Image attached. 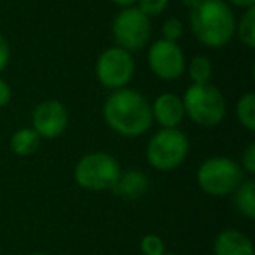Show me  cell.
Masks as SVG:
<instances>
[{
  "label": "cell",
  "instance_id": "d6986e66",
  "mask_svg": "<svg viewBox=\"0 0 255 255\" xmlns=\"http://www.w3.org/2000/svg\"><path fill=\"white\" fill-rule=\"evenodd\" d=\"M140 248L145 255H164V243L157 234H147L142 238Z\"/></svg>",
  "mask_w": 255,
  "mask_h": 255
},
{
  "label": "cell",
  "instance_id": "4316f807",
  "mask_svg": "<svg viewBox=\"0 0 255 255\" xmlns=\"http://www.w3.org/2000/svg\"><path fill=\"white\" fill-rule=\"evenodd\" d=\"M182 4H184L185 7H189L192 11V9H194L196 5L199 4V0H182Z\"/></svg>",
  "mask_w": 255,
  "mask_h": 255
},
{
  "label": "cell",
  "instance_id": "52a82bcc",
  "mask_svg": "<svg viewBox=\"0 0 255 255\" xmlns=\"http://www.w3.org/2000/svg\"><path fill=\"white\" fill-rule=\"evenodd\" d=\"M112 35L119 47L126 51H138L150 39V19L138 7H126L116 16L112 23Z\"/></svg>",
  "mask_w": 255,
  "mask_h": 255
},
{
  "label": "cell",
  "instance_id": "ffe728a7",
  "mask_svg": "<svg viewBox=\"0 0 255 255\" xmlns=\"http://www.w3.org/2000/svg\"><path fill=\"white\" fill-rule=\"evenodd\" d=\"M182 32H184V25H182V21L177 18L168 19V21L163 25V39L164 40L177 42V40L182 37Z\"/></svg>",
  "mask_w": 255,
  "mask_h": 255
},
{
  "label": "cell",
  "instance_id": "603a6c76",
  "mask_svg": "<svg viewBox=\"0 0 255 255\" xmlns=\"http://www.w3.org/2000/svg\"><path fill=\"white\" fill-rule=\"evenodd\" d=\"M9 58H11V51H9L7 39H5V37L0 33V72L7 67Z\"/></svg>",
  "mask_w": 255,
  "mask_h": 255
},
{
  "label": "cell",
  "instance_id": "9c48e42d",
  "mask_svg": "<svg viewBox=\"0 0 255 255\" xmlns=\"http://www.w3.org/2000/svg\"><path fill=\"white\" fill-rule=\"evenodd\" d=\"M149 67L157 77L173 81L184 74L185 58L182 49L170 40H156L149 49Z\"/></svg>",
  "mask_w": 255,
  "mask_h": 255
},
{
  "label": "cell",
  "instance_id": "44dd1931",
  "mask_svg": "<svg viewBox=\"0 0 255 255\" xmlns=\"http://www.w3.org/2000/svg\"><path fill=\"white\" fill-rule=\"evenodd\" d=\"M138 2V9L147 16H156L161 14L164 9L168 7L170 0H136Z\"/></svg>",
  "mask_w": 255,
  "mask_h": 255
},
{
  "label": "cell",
  "instance_id": "7402d4cb",
  "mask_svg": "<svg viewBox=\"0 0 255 255\" xmlns=\"http://www.w3.org/2000/svg\"><path fill=\"white\" fill-rule=\"evenodd\" d=\"M243 168L248 171L250 175L255 173V143H250V145L247 147V150H245L243 154Z\"/></svg>",
  "mask_w": 255,
  "mask_h": 255
},
{
  "label": "cell",
  "instance_id": "8992f818",
  "mask_svg": "<svg viewBox=\"0 0 255 255\" xmlns=\"http://www.w3.org/2000/svg\"><path fill=\"white\" fill-rule=\"evenodd\" d=\"M243 182V171L236 161L229 157H210L199 166L198 184L206 194L226 196Z\"/></svg>",
  "mask_w": 255,
  "mask_h": 255
},
{
  "label": "cell",
  "instance_id": "cb8c5ba5",
  "mask_svg": "<svg viewBox=\"0 0 255 255\" xmlns=\"http://www.w3.org/2000/svg\"><path fill=\"white\" fill-rule=\"evenodd\" d=\"M9 102H11V88L4 79H0V107H5Z\"/></svg>",
  "mask_w": 255,
  "mask_h": 255
},
{
  "label": "cell",
  "instance_id": "d4e9b609",
  "mask_svg": "<svg viewBox=\"0 0 255 255\" xmlns=\"http://www.w3.org/2000/svg\"><path fill=\"white\" fill-rule=\"evenodd\" d=\"M227 2H231L233 5H238V7H254L255 5V0H227Z\"/></svg>",
  "mask_w": 255,
  "mask_h": 255
},
{
  "label": "cell",
  "instance_id": "4fadbf2b",
  "mask_svg": "<svg viewBox=\"0 0 255 255\" xmlns=\"http://www.w3.org/2000/svg\"><path fill=\"white\" fill-rule=\"evenodd\" d=\"M147 189H149V180L147 177L138 170H131L128 173H121L117 184L114 185L112 191L117 196L126 199H138L142 194H145Z\"/></svg>",
  "mask_w": 255,
  "mask_h": 255
},
{
  "label": "cell",
  "instance_id": "277c9868",
  "mask_svg": "<svg viewBox=\"0 0 255 255\" xmlns=\"http://www.w3.org/2000/svg\"><path fill=\"white\" fill-rule=\"evenodd\" d=\"M75 182L88 191H112L121 177V166L114 156L107 152H93L84 156L74 170Z\"/></svg>",
  "mask_w": 255,
  "mask_h": 255
},
{
  "label": "cell",
  "instance_id": "f1b7e54d",
  "mask_svg": "<svg viewBox=\"0 0 255 255\" xmlns=\"http://www.w3.org/2000/svg\"><path fill=\"white\" fill-rule=\"evenodd\" d=\"M166 255H175V254H166Z\"/></svg>",
  "mask_w": 255,
  "mask_h": 255
},
{
  "label": "cell",
  "instance_id": "ac0fdd59",
  "mask_svg": "<svg viewBox=\"0 0 255 255\" xmlns=\"http://www.w3.org/2000/svg\"><path fill=\"white\" fill-rule=\"evenodd\" d=\"M238 37L247 47H255V7H250L238 25Z\"/></svg>",
  "mask_w": 255,
  "mask_h": 255
},
{
  "label": "cell",
  "instance_id": "9a60e30c",
  "mask_svg": "<svg viewBox=\"0 0 255 255\" xmlns=\"http://www.w3.org/2000/svg\"><path fill=\"white\" fill-rule=\"evenodd\" d=\"M234 205L248 219H255V184L254 180H243L234 189Z\"/></svg>",
  "mask_w": 255,
  "mask_h": 255
},
{
  "label": "cell",
  "instance_id": "83f0119b",
  "mask_svg": "<svg viewBox=\"0 0 255 255\" xmlns=\"http://www.w3.org/2000/svg\"><path fill=\"white\" fill-rule=\"evenodd\" d=\"M30 255H46V254H30Z\"/></svg>",
  "mask_w": 255,
  "mask_h": 255
},
{
  "label": "cell",
  "instance_id": "7a4b0ae2",
  "mask_svg": "<svg viewBox=\"0 0 255 255\" xmlns=\"http://www.w3.org/2000/svg\"><path fill=\"white\" fill-rule=\"evenodd\" d=\"M191 28L196 39L208 47H222L236 32V19L224 0H199L191 11Z\"/></svg>",
  "mask_w": 255,
  "mask_h": 255
},
{
  "label": "cell",
  "instance_id": "484cf974",
  "mask_svg": "<svg viewBox=\"0 0 255 255\" xmlns=\"http://www.w3.org/2000/svg\"><path fill=\"white\" fill-rule=\"evenodd\" d=\"M114 4L123 5V7H131L133 4H136V0H112Z\"/></svg>",
  "mask_w": 255,
  "mask_h": 255
},
{
  "label": "cell",
  "instance_id": "5b68a950",
  "mask_svg": "<svg viewBox=\"0 0 255 255\" xmlns=\"http://www.w3.org/2000/svg\"><path fill=\"white\" fill-rule=\"evenodd\" d=\"M189 152V140L177 128H163L147 145V161L159 171H171L184 163Z\"/></svg>",
  "mask_w": 255,
  "mask_h": 255
},
{
  "label": "cell",
  "instance_id": "e0dca14e",
  "mask_svg": "<svg viewBox=\"0 0 255 255\" xmlns=\"http://www.w3.org/2000/svg\"><path fill=\"white\" fill-rule=\"evenodd\" d=\"M212 61L206 56H194L189 63V75L194 84H205L212 77Z\"/></svg>",
  "mask_w": 255,
  "mask_h": 255
},
{
  "label": "cell",
  "instance_id": "6da1fadb",
  "mask_svg": "<svg viewBox=\"0 0 255 255\" xmlns=\"http://www.w3.org/2000/svg\"><path fill=\"white\" fill-rule=\"evenodd\" d=\"M103 116L107 124L123 136H140L152 124V109L135 89H116L103 105Z\"/></svg>",
  "mask_w": 255,
  "mask_h": 255
},
{
  "label": "cell",
  "instance_id": "5bb4252c",
  "mask_svg": "<svg viewBox=\"0 0 255 255\" xmlns=\"http://www.w3.org/2000/svg\"><path fill=\"white\" fill-rule=\"evenodd\" d=\"M40 136L35 133L33 128H21L12 135L11 138V149L16 156H32L37 149H39Z\"/></svg>",
  "mask_w": 255,
  "mask_h": 255
},
{
  "label": "cell",
  "instance_id": "30bf717a",
  "mask_svg": "<svg viewBox=\"0 0 255 255\" xmlns=\"http://www.w3.org/2000/svg\"><path fill=\"white\" fill-rule=\"evenodd\" d=\"M32 123L33 129L40 138H56L65 131L68 124L67 109L58 100H46L35 107Z\"/></svg>",
  "mask_w": 255,
  "mask_h": 255
},
{
  "label": "cell",
  "instance_id": "8fae6325",
  "mask_svg": "<svg viewBox=\"0 0 255 255\" xmlns=\"http://www.w3.org/2000/svg\"><path fill=\"white\" fill-rule=\"evenodd\" d=\"M152 119H156L163 128H177L185 116L184 102L173 93H164L154 102Z\"/></svg>",
  "mask_w": 255,
  "mask_h": 255
},
{
  "label": "cell",
  "instance_id": "3957f363",
  "mask_svg": "<svg viewBox=\"0 0 255 255\" xmlns=\"http://www.w3.org/2000/svg\"><path fill=\"white\" fill-rule=\"evenodd\" d=\"M185 114L203 128H213L220 124L226 114V102L219 89L210 82L192 84L185 91L184 98Z\"/></svg>",
  "mask_w": 255,
  "mask_h": 255
},
{
  "label": "cell",
  "instance_id": "7c38bea8",
  "mask_svg": "<svg viewBox=\"0 0 255 255\" xmlns=\"http://www.w3.org/2000/svg\"><path fill=\"white\" fill-rule=\"evenodd\" d=\"M213 252L215 255H254V245L241 231L227 229L217 236Z\"/></svg>",
  "mask_w": 255,
  "mask_h": 255
},
{
  "label": "cell",
  "instance_id": "2e32d148",
  "mask_svg": "<svg viewBox=\"0 0 255 255\" xmlns=\"http://www.w3.org/2000/svg\"><path fill=\"white\" fill-rule=\"evenodd\" d=\"M236 116L238 121L247 128L248 131L255 129V95L247 93L240 98L236 105Z\"/></svg>",
  "mask_w": 255,
  "mask_h": 255
},
{
  "label": "cell",
  "instance_id": "ba28073f",
  "mask_svg": "<svg viewBox=\"0 0 255 255\" xmlns=\"http://www.w3.org/2000/svg\"><path fill=\"white\" fill-rule=\"evenodd\" d=\"M96 79L109 89H121L131 81L135 63L129 51L123 47H110L100 54L96 61Z\"/></svg>",
  "mask_w": 255,
  "mask_h": 255
}]
</instances>
